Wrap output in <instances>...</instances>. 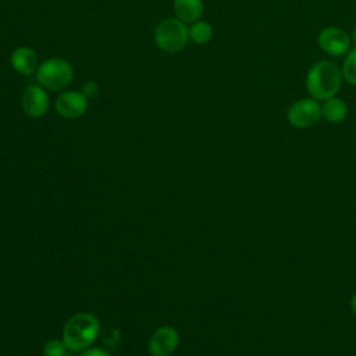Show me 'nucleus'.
Returning a JSON list of instances; mask_svg holds the SVG:
<instances>
[{
	"mask_svg": "<svg viewBox=\"0 0 356 356\" xmlns=\"http://www.w3.org/2000/svg\"><path fill=\"white\" fill-rule=\"evenodd\" d=\"M175 18L185 24L199 21L204 11L203 0H172Z\"/></svg>",
	"mask_w": 356,
	"mask_h": 356,
	"instance_id": "nucleus-11",
	"label": "nucleus"
},
{
	"mask_svg": "<svg viewBox=\"0 0 356 356\" xmlns=\"http://www.w3.org/2000/svg\"><path fill=\"white\" fill-rule=\"evenodd\" d=\"M10 64L13 70L21 75L36 74L39 67V56L29 46H18L10 54Z\"/></svg>",
	"mask_w": 356,
	"mask_h": 356,
	"instance_id": "nucleus-10",
	"label": "nucleus"
},
{
	"mask_svg": "<svg viewBox=\"0 0 356 356\" xmlns=\"http://www.w3.org/2000/svg\"><path fill=\"white\" fill-rule=\"evenodd\" d=\"M343 76L341 68L328 60L314 63L306 74V90L316 100H327L338 95Z\"/></svg>",
	"mask_w": 356,
	"mask_h": 356,
	"instance_id": "nucleus-1",
	"label": "nucleus"
},
{
	"mask_svg": "<svg viewBox=\"0 0 356 356\" xmlns=\"http://www.w3.org/2000/svg\"><path fill=\"white\" fill-rule=\"evenodd\" d=\"M121 342V337H120V331L118 330H107L103 334V343L106 345V348L108 350H117Z\"/></svg>",
	"mask_w": 356,
	"mask_h": 356,
	"instance_id": "nucleus-16",
	"label": "nucleus"
},
{
	"mask_svg": "<svg viewBox=\"0 0 356 356\" xmlns=\"http://www.w3.org/2000/svg\"><path fill=\"white\" fill-rule=\"evenodd\" d=\"M321 115V104L313 97H303L295 100L286 110V120L295 128H310L316 125Z\"/></svg>",
	"mask_w": 356,
	"mask_h": 356,
	"instance_id": "nucleus-5",
	"label": "nucleus"
},
{
	"mask_svg": "<svg viewBox=\"0 0 356 356\" xmlns=\"http://www.w3.org/2000/svg\"><path fill=\"white\" fill-rule=\"evenodd\" d=\"M350 40L356 44V28L353 29V32H352V38H350Z\"/></svg>",
	"mask_w": 356,
	"mask_h": 356,
	"instance_id": "nucleus-20",
	"label": "nucleus"
},
{
	"mask_svg": "<svg viewBox=\"0 0 356 356\" xmlns=\"http://www.w3.org/2000/svg\"><path fill=\"white\" fill-rule=\"evenodd\" d=\"M42 352H43V356H67V353H68L70 350H68V348L65 346V343H64L63 339L53 338V339H49V341L43 345Z\"/></svg>",
	"mask_w": 356,
	"mask_h": 356,
	"instance_id": "nucleus-15",
	"label": "nucleus"
},
{
	"mask_svg": "<svg viewBox=\"0 0 356 356\" xmlns=\"http://www.w3.org/2000/svg\"><path fill=\"white\" fill-rule=\"evenodd\" d=\"M100 335V321L90 313H76L67 320L61 339L70 352H82L93 345Z\"/></svg>",
	"mask_w": 356,
	"mask_h": 356,
	"instance_id": "nucleus-2",
	"label": "nucleus"
},
{
	"mask_svg": "<svg viewBox=\"0 0 356 356\" xmlns=\"http://www.w3.org/2000/svg\"><path fill=\"white\" fill-rule=\"evenodd\" d=\"M350 309H352V312L356 314V292L352 295V298H350Z\"/></svg>",
	"mask_w": 356,
	"mask_h": 356,
	"instance_id": "nucleus-19",
	"label": "nucleus"
},
{
	"mask_svg": "<svg viewBox=\"0 0 356 356\" xmlns=\"http://www.w3.org/2000/svg\"><path fill=\"white\" fill-rule=\"evenodd\" d=\"M50 106L49 93L39 83H33L25 88L21 96V107L25 115L31 118L43 117Z\"/></svg>",
	"mask_w": 356,
	"mask_h": 356,
	"instance_id": "nucleus-8",
	"label": "nucleus"
},
{
	"mask_svg": "<svg viewBox=\"0 0 356 356\" xmlns=\"http://www.w3.org/2000/svg\"><path fill=\"white\" fill-rule=\"evenodd\" d=\"M78 356H113V355L108 350H106V349L90 346V348L79 352Z\"/></svg>",
	"mask_w": 356,
	"mask_h": 356,
	"instance_id": "nucleus-18",
	"label": "nucleus"
},
{
	"mask_svg": "<svg viewBox=\"0 0 356 356\" xmlns=\"http://www.w3.org/2000/svg\"><path fill=\"white\" fill-rule=\"evenodd\" d=\"M89 107V99L81 90H63L54 102V108L58 115L67 120L82 117Z\"/></svg>",
	"mask_w": 356,
	"mask_h": 356,
	"instance_id": "nucleus-6",
	"label": "nucleus"
},
{
	"mask_svg": "<svg viewBox=\"0 0 356 356\" xmlns=\"http://www.w3.org/2000/svg\"><path fill=\"white\" fill-rule=\"evenodd\" d=\"M350 42L352 40H350L349 35L338 26H327V28L321 29L317 36L318 47L324 53H327L330 56H335V57L346 54L349 51Z\"/></svg>",
	"mask_w": 356,
	"mask_h": 356,
	"instance_id": "nucleus-7",
	"label": "nucleus"
},
{
	"mask_svg": "<svg viewBox=\"0 0 356 356\" xmlns=\"http://www.w3.org/2000/svg\"><path fill=\"white\" fill-rule=\"evenodd\" d=\"M179 345V334L174 327H159L147 342V350L152 356H170Z\"/></svg>",
	"mask_w": 356,
	"mask_h": 356,
	"instance_id": "nucleus-9",
	"label": "nucleus"
},
{
	"mask_svg": "<svg viewBox=\"0 0 356 356\" xmlns=\"http://www.w3.org/2000/svg\"><path fill=\"white\" fill-rule=\"evenodd\" d=\"M213 38V28L206 21H196L189 26V39L196 44H206Z\"/></svg>",
	"mask_w": 356,
	"mask_h": 356,
	"instance_id": "nucleus-13",
	"label": "nucleus"
},
{
	"mask_svg": "<svg viewBox=\"0 0 356 356\" xmlns=\"http://www.w3.org/2000/svg\"><path fill=\"white\" fill-rule=\"evenodd\" d=\"M321 115L330 124H339L348 115V104L338 96L330 97L321 104Z\"/></svg>",
	"mask_w": 356,
	"mask_h": 356,
	"instance_id": "nucleus-12",
	"label": "nucleus"
},
{
	"mask_svg": "<svg viewBox=\"0 0 356 356\" xmlns=\"http://www.w3.org/2000/svg\"><path fill=\"white\" fill-rule=\"evenodd\" d=\"M81 92H82L88 99H93V97H96L97 93H99V85H97V82H95V81H86V82H83Z\"/></svg>",
	"mask_w": 356,
	"mask_h": 356,
	"instance_id": "nucleus-17",
	"label": "nucleus"
},
{
	"mask_svg": "<svg viewBox=\"0 0 356 356\" xmlns=\"http://www.w3.org/2000/svg\"><path fill=\"white\" fill-rule=\"evenodd\" d=\"M341 71H342L343 79L348 83L356 86V47L346 53V57L342 63Z\"/></svg>",
	"mask_w": 356,
	"mask_h": 356,
	"instance_id": "nucleus-14",
	"label": "nucleus"
},
{
	"mask_svg": "<svg viewBox=\"0 0 356 356\" xmlns=\"http://www.w3.org/2000/svg\"><path fill=\"white\" fill-rule=\"evenodd\" d=\"M153 36L156 46L167 53L181 51L191 40L188 24L178 18H165L160 21L154 28Z\"/></svg>",
	"mask_w": 356,
	"mask_h": 356,
	"instance_id": "nucleus-4",
	"label": "nucleus"
},
{
	"mask_svg": "<svg viewBox=\"0 0 356 356\" xmlns=\"http://www.w3.org/2000/svg\"><path fill=\"white\" fill-rule=\"evenodd\" d=\"M35 75L36 82L47 92H63L72 82L74 68L61 57H50L39 64Z\"/></svg>",
	"mask_w": 356,
	"mask_h": 356,
	"instance_id": "nucleus-3",
	"label": "nucleus"
}]
</instances>
